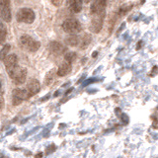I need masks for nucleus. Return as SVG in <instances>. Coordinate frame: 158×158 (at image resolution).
<instances>
[{
    "label": "nucleus",
    "mask_w": 158,
    "mask_h": 158,
    "mask_svg": "<svg viewBox=\"0 0 158 158\" xmlns=\"http://www.w3.org/2000/svg\"><path fill=\"white\" fill-rule=\"evenodd\" d=\"M10 45H5L3 48H2V50L0 51V59L1 60H4L5 58H6V56H8V53L10 51Z\"/></svg>",
    "instance_id": "dca6fc26"
},
{
    "label": "nucleus",
    "mask_w": 158,
    "mask_h": 158,
    "mask_svg": "<svg viewBox=\"0 0 158 158\" xmlns=\"http://www.w3.org/2000/svg\"><path fill=\"white\" fill-rule=\"evenodd\" d=\"M48 98H50V94H48V95H47V96H46V97L42 98V99H41V101H46L47 99H48Z\"/></svg>",
    "instance_id": "cd10ccee"
},
{
    "label": "nucleus",
    "mask_w": 158,
    "mask_h": 158,
    "mask_svg": "<svg viewBox=\"0 0 158 158\" xmlns=\"http://www.w3.org/2000/svg\"><path fill=\"white\" fill-rule=\"evenodd\" d=\"M158 72V67L157 66H153V68H152V71H151V76H153L154 74H157Z\"/></svg>",
    "instance_id": "5701e85b"
},
{
    "label": "nucleus",
    "mask_w": 158,
    "mask_h": 158,
    "mask_svg": "<svg viewBox=\"0 0 158 158\" xmlns=\"http://www.w3.org/2000/svg\"><path fill=\"white\" fill-rule=\"evenodd\" d=\"M70 71H71V63H68V62L65 61L63 63H61L60 66L58 67L56 74L58 76H60V77H62V76L67 75Z\"/></svg>",
    "instance_id": "ddd939ff"
},
{
    "label": "nucleus",
    "mask_w": 158,
    "mask_h": 158,
    "mask_svg": "<svg viewBox=\"0 0 158 158\" xmlns=\"http://www.w3.org/2000/svg\"><path fill=\"white\" fill-rule=\"evenodd\" d=\"M16 19L20 23L31 24L35 21V13L32 9H29V8H22L18 11Z\"/></svg>",
    "instance_id": "f03ea898"
},
{
    "label": "nucleus",
    "mask_w": 158,
    "mask_h": 158,
    "mask_svg": "<svg viewBox=\"0 0 158 158\" xmlns=\"http://www.w3.org/2000/svg\"><path fill=\"white\" fill-rule=\"evenodd\" d=\"M43 157V153L42 152H39V153H37V155L35 156V158H42Z\"/></svg>",
    "instance_id": "bb28decb"
},
{
    "label": "nucleus",
    "mask_w": 158,
    "mask_h": 158,
    "mask_svg": "<svg viewBox=\"0 0 158 158\" xmlns=\"http://www.w3.org/2000/svg\"><path fill=\"white\" fill-rule=\"evenodd\" d=\"M58 94H59V93H58V91H56V93H54V96H56H56H58Z\"/></svg>",
    "instance_id": "2f4dec72"
},
{
    "label": "nucleus",
    "mask_w": 158,
    "mask_h": 158,
    "mask_svg": "<svg viewBox=\"0 0 158 158\" xmlns=\"http://www.w3.org/2000/svg\"><path fill=\"white\" fill-rule=\"evenodd\" d=\"M62 29L67 34L75 35L81 31V25L75 19H67L62 24Z\"/></svg>",
    "instance_id": "7ed1b4c3"
},
{
    "label": "nucleus",
    "mask_w": 158,
    "mask_h": 158,
    "mask_svg": "<svg viewBox=\"0 0 158 158\" xmlns=\"http://www.w3.org/2000/svg\"><path fill=\"white\" fill-rule=\"evenodd\" d=\"M103 21H104V14L94 15V18L91 21L90 30L93 33H99L101 31V29H102Z\"/></svg>",
    "instance_id": "1a4fd4ad"
},
{
    "label": "nucleus",
    "mask_w": 158,
    "mask_h": 158,
    "mask_svg": "<svg viewBox=\"0 0 158 158\" xmlns=\"http://www.w3.org/2000/svg\"><path fill=\"white\" fill-rule=\"evenodd\" d=\"M48 48L54 54H61L65 51V48L63 45H61L60 43L58 42H51L50 45H48Z\"/></svg>",
    "instance_id": "f8f14e48"
},
{
    "label": "nucleus",
    "mask_w": 158,
    "mask_h": 158,
    "mask_svg": "<svg viewBox=\"0 0 158 158\" xmlns=\"http://www.w3.org/2000/svg\"><path fill=\"white\" fill-rule=\"evenodd\" d=\"M82 0H66V5L73 13H79L82 9Z\"/></svg>",
    "instance_id": "9d476101"
},
{
    "label": "nucleus",
    "mask_w": 158,
    "mask_h": 158,
    "mask_svg": "<svg viewBox=\"0 0 158 158\" xmlns=\"http://www.w3.org/2000/svg\"><path fill=\"white\" fill-rule=\"evenodd\" d=\"M11 79L13 80V82L17 85H20V84H23L26 81V76H27V70L23 67H17L14 71H13L9 75Z\"/></svg>",
    "instance_id": "39448f33"
},
{
    "label": "nucleus",
    "mask_w": 158,
    "mask_h": 158,
    "mask_svg": "<svg viewBox=\"0 0 158 158\" xmlns=\"http://www.w3.org/2000/svg\"><path fill=\"white\" fill-rule=\"evenodd\" d=\"M95 81V79H89V80H87L85 83H84V86H86V85H88V84L90 83H92V82H94Z\"/></svg>",
    "instance_id": "393cba45"
},
{
    "label": "nucleus",
    "mask_w": 158,
    "mask_h": 158,
    "mask_svg": "<svg viewBox=\"0 0 158 158\" xmlns=\"http://www.w3.org/2000/svg\"><path fill=\"white\" fill-rule=\"evenodd\" d=\"M141 46H142V42H141V41H139V42L137 43V50H139V48H141Z\"/></svg>",
    "instance_id": "a878e982"
},
{
    "label": "nucleus",
    "mask_w": 158,
    "mask_h": 158,
    "mask_svg": "<svg viewBox=\"0 0 158 158\" xmlns=\"http://www.w3.org/2000/svg\"><path fill=\"white\" fill-rule=\"evenodd\" d=\"M64 58H65V61L66 62H68V63H71V62H73L75 60V58H76V53H67L66 54H65V56H64Z\"/></svg>",
    "instance_id": "a211bd4d"
},
{
    "label": "nucleus",
    "mask_w": 158,
    "mask_h": 158,
    "mask_svg": "<svg viewBox=\"0 0 158 158\" xmlns=\"http://www.w3.org/2000/svg\"><path fill=\"white\" fill-rule=\"evenodd\" d=\"M0 158H6V157H5L3 154H0Z\"/></svg>",
    "instance_id": "473e14b6"
},
{
    "label": "nucleus",
    "mask_w": 158,
    "mask_h": 158,
    "mask_svg": "<svg viewBox=\"0 0 158 158\" xmlns=\"http://www.w3.org/2000/svg\"><path fill=\"white\" fill-rule=\"evenodd\" d=\"M97 56H98V53H97V51H94V53H92V58H96Z\"/></svg>",
    "instance_id": "c85d7f7f"
},
{
    "label": "nucleus",
    "mask_w": 158,
    "mask_h": 158,
    "mask_svg": "<svg viewBox=\"0 0 158 158\" xmlns=\"http://www.w3.org/2000/svg\"><path fill=\"white\" fill-rule=\"evenodd\" d=\"M27 90H28L29 94L33 96V95L37 94L38 92L40 91L41 89V84L38 80L36 79H31V80L29 81L28 84H27Z\"/></svg>",
    "instance_id": "9b49d317"
},
{
    "label": "nucleus",
    "mask_w": 158,
    "mask_h": 158,
    "mask_svg": "<svg viewBox=\"0 0 158 158\" xmlns=\"http://www.w3.org/2000/svg\"><path fill=\"white\" fill-rule=\"evenodd\" d=\"M6 34H7V30L5 25L0 22V43H4L5 39H6Z\"/></svg>",
    "instance_id": "2eb2a0df"
},
{
    "label": "nucleus",
    "mask_w": 158,
    "mask_h": 158,
    "mask_svg": "<svg viewBox=\"0 0 158 158\" xmlns=\"http://www.w3.org/2000/svg\"><path fill=\"white\" fill-rule=\"evenodd\" d=\"M106 5H107V0H93L90 7L91 13L93 15L104 14Z\"/></svg>",
    "instance_id": "0eeeda50"
},
{
    "label": "nucleus",
    "mask_w": 158,
    "mask_h": 158,
    "mask_svg": "<svg viewBox=\"0 0 158 158\" xmlns=\"http://www.w3.org/2000/svg\"><path fill=\"white\" fill-rule=\"evenodd\" d=\"M54 150H56V145L54 144H51V146H48V147L47 148V153H51V152H53Z\"/></svg>",
    "instance_id": "4be33fe9"
},
{
    "label": "nucleus",
    "mask_w": 158,
    "mask_h": 158,
    "mask_svg": "<svg viewBox=\"0 0 158 158\" xmlns=\"http://www.w3.org/2000/svg\"><path fill=\"white\" fill-rule=\"evenodd\" d=\"M51 2H53V4L54 5V6L58 7L60 6V5L62 4V2H63V0H51Z\"/></svg>",
    "instance_id": "412c9836"
},
{
    "label": "nucleus",
    "mask_w": 158,
    "mask_h": 158,
    "mask_svg": "<svg viewBox=\"0 0 158 158\" xmlns=\"http://www.w3.org/2000/svg\"><path fill=\"white\" fill-rule=\"evenodd\" d=\"M65 42L70 47H76V46H78L80 43V40H79V38L76 35H71L68 38H66Z\"/></svg>",
    "instance_id": "4468645a"
},
{
    "label": "nucleus",
    "mask_w": 158,
    "mask_h": 158,
    "mask_svg": "<svg viewBox=\"0 0 158 158\" xmlns=\"http://www.w3.org/2000/svg\"><path fill=\"white\" fill-rule=\"evenodd\" d=\"M90 42H91V36H90V35H85V36L83 37V39L81 40V42H80L81 48H86L87 46H88L89 43H90Z\"/></svg>",
    "instance_id": "f3484780"
},
{
    "label": "nucleus",
    "mask_w": 158,
    "mask_h": 158,
    "mask_svg": "<svg viewBox=\"0 0 158 158\" xmlns=\"http://www.w3.org/2000/svg\"><path fill=\"white\" fill-rule=\"evenodd\" d=\"M83 2H85V3H89L90 1H91V0H82Z\"/></svg>",
    "instance_id": "7c9ffc66"
},
{
    "label": "nucleus",
    "mask_w": 158,
    "mask_h": 158,
    "mask_svg": "<svg viewBox=\"0 0 158 158\" xmlns=\"http://www.w3.org/2000/svg\"><path fill=\"white\" fill-rule=\"evenodd\" d=\"M0 89H1V82H0Z\"/></svg>",
    "instance_id": "f704fd0d"
},
{
    "label": "nucleus",
    "mask_w": 158,
    "mask_h": 158,
    "mask_svg": "<svg viewBox=\"0 0 158 158\" xmlns=\"http://www.w3.org/2000/svg\"><path fill=\"white\" fill-rule=\"evenodd\" d=\"M4 107V100L2 97H0V109H2Z\"/></svg>",
    "instance_id": "b1692460"
},
{
    "label": "nucleus",
    "mask_w": 158,
    "mask_h": 158,
    "mask_svg": "<svg viewBox=\"0 0 158 158\" xmlns=\"http://www.w3.org/2000/svg\"><path fill=\"white\" fill-rule=\"evenodd\" d=\"M0 18L5 22L11 21V9L9 0H0Z\"/></svg>",
    "instance_id": "423d86ee"
},
{
    "label": "nucleus",
    "mask_w": 158,
    "mask_h": 158,
    "mask_svg": "<svg viewBox=\"0 0 158 158\" xmlns=\"http://www.w3.org/2000/svg\"><path fill=\"white\" fill-rule=\"evenodd\" d=\"M132 5H127V6H124V7H122V8H120V10H119V15L120 16H122V15H125V14H127L129 11L132 9Z\"/></svg>",
    "instance_id": "aec40b11"
},
{
    "label": "nucleus",
    "mask_w": 158,
    "mask_h": 158,
    "mask_svg": "<svg viewBox=\"0 0 158 158\" xmlns=\"http://www.w3.org/2000/svg\"><path fill=\"white\" fill-rule=\"evenodd\" d=\"M18 59L16 54H10V56H7L6 58L4 59V64L5 67H6L8 75H10L14 70L18 67Z\"/></svg>",
    "instance_id": "6e6552de"
},
{
    "label": "nucleus",
    "mask_w": 158,
    "mask_h": 158,
    "mask_svg": "<svg viewBox=\"0 0 158 158\" xmlns=\"http://www.w3.org/2000/svg\"><path fill=\"white\" fill-rule=\"evenodd\" d=\"M12 103L14 106L20 105L24 100H27L31 97L27 89H21V88H16L13 90L12 92Z\"/></svg>",
    "instance_id": "20e7f679"
},
{
    "label": "nucleus",
    "mask_w": 158,
    "mask_h": 158,
    "mask_svg": "<svg viewBox=\"0 0 158 158\" xmlns=\"http://www.w3.org/2000/svg\"><path fill=\"white\" fill-rule=\"evenodd\" d=\"M20 43L22 46V48H25V50L29 51H37L40 48V42L34 40L32 37L28 36V35H24L20 38Z\"/></svg>",
    "instance_id": "f257e3e1"
},
{
    "label": "nucleus",
    "mask_w": 158,
    "mask_h": 158,
    "mask_svg": "<svg viewBox=\"0 0 158 158\" xmlns=\"http://www.w3.org/2000/svg\"><path fill=\"white\" fill-rule=\"evenodd\" d=\"M141 3H144V0H141Z\"/></svg>",
    "instance_id": "72a5a7b5"
},
{
    "label": "nucleus",
    "mask_w": 158,
    "mask_h": 158,
    "mask_svg": "<svg viewBox=\"0 0 158 158\" xmlns=\"http://www.w3.org/2000/svg\"><path fill=\"white\" fill-rule=\"evenodd\" d=\"M53 72H54V70H51V71L48 72L47 74V76H46V79H45L46 85H50V84L53 82Z\"/></svg>",
    "instance_id": "6ab92c4d"
},
{
    "label": "nucleus",
    "mask_w": 158,
    "mask_h": 158,
    "mask_svg": "<svg viewBox=\"0 0 158 158\" xmlns=\"http://www.w3.org/2000/svg\"><path fill=\"white\" fill-rule=\"evenodd\" d=\"M72 90H73V88H70L69 90H67V91H66V93H65V94H66V95H67V94H69V93H70V92H71V91H72Z\"/></svg>",
    "instance_id": "c756f323"
}]
</instances>
